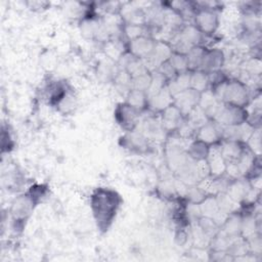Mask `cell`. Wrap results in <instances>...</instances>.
<instances>
[{
	"label": "cell",
	"mask_w": 262,
	"mask_h": 262,
	"mask_svg": "<svg viewBox=\"0 0 262 262\" xmlns=\"http://www.w3.org/2000/svg\"><path fill=\"white\" fill-rule=\"evenodd\" d=\"M119 196L114 191L98 190L92 198V207L95 218L100 227H106L112 222L117 208Z\"/></svg>",
	"instance_id": "6da1fadb"
}]
</instances>
